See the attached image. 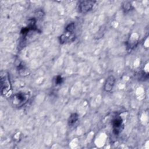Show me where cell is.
Listing matches in <instances>:
<instances>
[{
	"mask_svg": "<svg viewBox=\"0 0 149 149\" xmlns=\"http://www.w3.org/2000/svg\"><path fill=\"white\" fill-rule=\"evenodd\" d=\"M1 95L4 97H8L11 93L12 86L9 74L5 71H2L1 73Z\"/></svg>",
	"mask_w": 149,
	"mask_h": 149,
	"instance_id": "cell-1",
	"label": "cell"
},
{
	"mask_svg": "<svg viewBox=\"0 0 149 149\" xmlns=\"http://www.w3.org/2000/svg\"><path fill=\"white\" fill-rule=\"evenodd\" d=\"M29 94L27 93L19 92L15 94L12 98V103L15 107L23 106L29 100Z\"/></svg>",
	"mask_w": 149,
	"mask_h": 149,
	"instance_id": "cell-2",
	"label": "cell"
},
{
	"mask_svg": "<svg viewBox=\"0 0 149 149\" xmlns=\"http://www.w3.org/2000/svg\"><path fill=\"white\" fill-rule=\"evenodd\" d=\"M96 1H81L79 2L78 5L79 12L81 13H86L91 10Z\"/></svg>",
	"mask_w": 149,
	"mask_h": 149,
	"instance_id": "cell-3",
	"label": "cell"
},
{
	"mask_svg": "<svg viewBox=\"0 0 149 149\" xmlns=\"http://www.w3.org/2000/svg\"><path fill=\"white\" fill-rule=\"evenodd\" d=\"M112 127H113V133L115 135L119 134L122 130L123 128V120L120 116H116L112 122Z\"/></svg>",
	"mask_w": 149,
	"mask_h": 149,
	"instance_id": "cell-4",
	"label": "cell"
},
{
	"mask_svg": "<svg viewBox=\"0 0 149 149\" xmlns=\"http://www.w3.org/2000/svg\"><path fill=\"white\" fill-rule=\"evenodd\" d=\"M115 83V77L112 75L108 76L105 80V81L104 83V90L106 92H110L113 89Z\"/></svg>",
	"mask_w": 149,
	"mask_h": 149,
	"instance_id": "cell-5",
	"label": "cell"
},
{
	"mask_svg": "<svg viewBox=\"0 0 149 149\" xmlns=\"http://www.w3.org/2000/svg\"><path fill=\"white\" fill-rule=\"evenodd\" d=\"M74 38H75V36L73 34V33H66L65 34H62L59 37V42L61 44H64L68 42L73 41H74Z\"/></svg>",
	"mask_w": 149,
	"mask_h": 149,
	"instance_id": "cell-6",
	"label": "cell"
},
{
	"mask_svg": "<svg viewBox=\"0 0 149 149\" xmlns=\"http://www.w3.org/2000/svg\"><path fill=\"white\" fill-rule=\"evenodd\" d=\"M79 120V115L77 113H72L68 119V123L70 126H72L76 124V123Z\"/></svg>",
	"mask_w": 149,
	"mask_h": 149,
	"instance_id": "cell-7",
	"label": "cell"
},
{
	"mask_svg": "<svg viewBox=\"0 0 149 149\" xmlns=\"http://www.w3.org/2000/svg\"><path fill=\"white\" fill-rule=\"evenodd\" d=\"M18 71L19 73L22 74V75H24V74H28V70L26 68V67L25 66V65H24L22 63H20L19 66H18Z\"/></svg>",
	"mask_w": 149,
	"mask_h": 149,
	"instance_id": "cell-8",
	"label": "cell"
},
{
	"mask_svg": "<svg viewBox=\"0 0 149 149\" xmlns=\"http://www.w3.org/2000/svg\"><path fill=\"white\" fill-rule=\"evenodd\" d=\"M75 28V24L74 23L72 22L69 24H68L66 27H65V32L68 33H73V31Z\"/></svg>",
	"mask_w": 149,
	"mask_h": 149,
	"instance_id": "cell-9",
	"label": "cell"
},
{
	"mask_svg": "<svg viewBox=\"0 0 149 149\" xmlns=\"http://www.w3.org/2000/svg\"><path fill=\"white\" fill-rule=\"evenodd\" d=\"M137 43V39L136 40L134 38H130L129 41L127 42V47L131 50L136 45Z\"/></svg>",
	"mask_w": 149,
	"mask_h": 149,
	"instance_id": "cell-10",
	"label": "cell"
},
{
	"mask_svg": "<svg viewBox=\"0 0 149 149\" xmlns=\"http://www.w3.org/2000/svg\"><path fill=\"white\" fill-rule=\"evenodd\" d=\"M122 8L125 12H128L132 8V5L129 2H125L122 5Z\"/></svg>",
	"mask_w": 149,
	"mask_h": 149,
	"instance_id": "cell-11",
	"label": "cell"
},
{
	"mask_svg": "<svg viewBox=\"0 0 149 149\" xmlns=\"http://www.w3.org/2000/svg\"><path fill=\"white\" fill-rule=\"evenodd\" d=\"M63 82V78L61 75H58L55 77L54 79V84L56 86L61 84Z\"/></svg>",
	"mask_w": 149,
	"mask_h": 149,
	"instance_id": "cell-12",
	"label": "cell"
}]
</instances>
